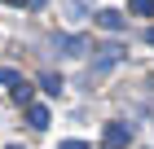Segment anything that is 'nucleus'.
<instances>
[{
    "label": "nucleus",
    "mask_w": 154,
    "mask_h": 149,
    "mask_svg": "<svg viewBox=\"0 0 154 149\" xmlns=\"http://www.w3.org/2000/svg\"><path fill=\"white\" fill-rule=\"evenodd\" d=\"M0 83H5V88H9L13 97H18V101H31V83H26L22 75H18V70H9V66H0Z\"/></svg>",
    "instance_id": "f257e3e1"
},
{
    "label": "nucleus",
    "mask_w": 154,
    "mask_h": 149,
    "mask_svg": "<svg viewBox=\"0 0 154 149\" xmlns=\"http://www.w3.org/2000/svg\"><path fill=\"white\" fill-rule=\"evenodd\" d=\"M115 61H123V44H115V40H110V44H101V48H97V61H93V70H110Z\"/></svg>",
    "instance_id": "f03ea898"
},
{
    "label": "nucleus",
    "mask_w": 154,
    "mask_h": 149,
    "mask_svg": "<svg viewBox=\"0 0 154 149\" xmlns=\"http://www.w3.org/2000/svg\"><path fill=\"white\" fill-rule=\"evenodd\" d=\"M101 140H106V149H123L132 140V127L128 123H106V136H101Z\"/></svg>",
    "instance_id": "7ed1b4c3"
},
{
    "label": "nucleus",
    "mask_w": 154,
    "mask_h": 149,
    "mask_svg": "<svg viewBox=\"0 0 154 149\" xmlns=\"http://www.w3.org/2000/svg\"><path fill=\"white\" fill-rule=\"evenodd\" d=\"M53 44H57L66 57H84V53H88V40H84V35H53Z\"/></svg>",
    "instance_id": "20e7f679"
},
{
    "label": "nucleus",
    "mask_w": 154,
    "mask_h": 149,
    "mask_svg": "<svg viewBox=\"0 0 154 149\" xmlns=\"http://www.w3.org/2000/svg\"><path fill=\"white\" fill-rule=\"evenodd\" d=\"M97 26H106V31H123V13L101 9V13H97Z\"/></svg>",
    "instance_id": "39448f33"
},
{
    "label": "nucleus",
    "mask_w": 154,
    "mask_h": 149,
    "mask_svg": "<svg viewBox=\"0 0 154 149\" xmlns=\"http://www.w3.org/2000/svg\"><path fill=\"white\" fill-rule=\"evenodd\" d=\"M40 88H44V92H53V97H57V92L66 88V83H62V75H53V70H44V75H40Z\"/></svg>",
    "instance_id": "423d86ee"
},
{
    "label": "nucleus",
    "mask_w": 154,
    "mask_h": 149,
    "mask_svg": "<svg viewBox=\"0 0 154 149\" xmlns=\"http://www.w3.org/2000/svg\"><path fill=\"white\" fill-rule=\"evenodd\" d=\"M26 118H31V127H40V132L48 127V110H44V105H31V110H26Z\"/></svg>",
    "instance_id": "0eeeda50"
},
{
    "label": "nucleus",
    "mask_w": 154,
    "mask_h": 149,
    "mask_svg": "<svg viewBox=\"0 0 154 149\" xmlns=\"http://www.w3.org/2000/svg\"><path fill=\"white\" fill-rule=\"evenodd\" d=\"M128 9H132V13H137V18H150V13H154V0H132Z\"/></svg>",
    "instance_id": "6e6552de"
},
{
    "label": "nucleus",
    "mask_w": 154,
    "mask_h": 149,
    "mask_svg": "<svg viewBox=\"0 0 154 149\" xmlns=\"http://www.w3.org/2000/svg\"><path fill=\"white\" fill-rule=\"evenodd\" d=\"M57 149H88V145H84V140H62Z\"/></svg>",
    "instance_id": "1a4fd4ad"
},
{
    "label": "nucleus",
    "mask_w": 154,
    "mask_h": 149,
    "mask_svg": "<svg viewBox=\"0 0 154 149\" xmlns=\"http://www.w3.org/2000/svg\"><path fill=\"white\" fill-rule=\"evenodd\" d=\"M145 44H154V26H150V31H145Z\"/></svg>",
    "instance_id": "9d476101"
},
{
    "label": "nucleus",
    "mask_w": 154,
    "mask_h": 149,
    "mask_svg": "<svg viewBox=\"0 0 154 149\" xmlns=\"http://www.w3.org/2000/svg\"><path fill=\"white\" fill-rule=\"evenodd\" d=\"M5 149H22V145H5Z\"/></svg>",
    "instance_id": "9b49d317"
}]
</instances>
